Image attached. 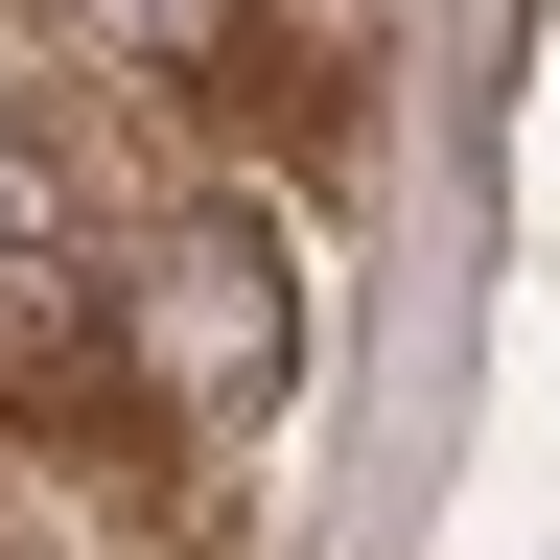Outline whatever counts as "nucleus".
Segmentation results:
<instances>
[{"label": "nucleus", "instance_id": "obj_4", "mask_svg": "<svg viewBox=\"0 0 560 560\" xmlns=\"http://www.w3.org/2000/svg\"><path fill=\"white\" fill-rule=\"evenodd\" d=\"M0 560H140V467L70 420H0Z\"/></svg>", "mask_w": 560, "mask_h": 560}, {"label": "nucleus", "instance_id": "obj_5", "mask_svg": "<svg viewBox=\"0 0 560 560\" xmlns=\"http://www.w3.org/2000/svg\"><path fill=\"white\" fill-rule=\"evenodd\" d=\"M257 24H280V0H257ZM304 24H350V0H304Z\"/></svg>", "mask_w": 560, "mask_h": 560}, {"label": "nucleus", "instance_id": "obj_2", "mask_svg": "<svg viewBox=\"0 0 560 560\" xmlns=\"http://www.w3.org/2000/svg\"><path fill=\"white\" fill-rule=\"evenodd\" d=\"M94 164H70V117H47V70L0 47V350H70L94 327Z\"/></svg>", "mask_w": 560, "mask_h": 560}, {"label": "nucleus", "instance_id": "obj_1", "mask_svg": "<svg viewBox=\"0 0 560 560\" xmlns=\"http://www.w3.org/2000/svg\"><path fill=\"white\" fill-rule=\"evenodd\" d=\"M94 350H117V420L140 444H234L304 374V234L257 187H164L94 234Z\"/></svg>", "mask_w": 560, "mask_h": 560}, {"label": "nucleus", "instance_id": "obj_3", "mask_svg": "<svg viewBox=\"0 0 560 560\" xmlns=\"http://www.w3.org/2000/svg\"><path fill=\"white\" fill-rule=\"evenodd\" d=\"M47 24L94 47L117 94H187V117H234L257 70H280V24H257V0H47Z\"/></svg>", "mask_w": 560, "mask_h": 560}]
</instances>
